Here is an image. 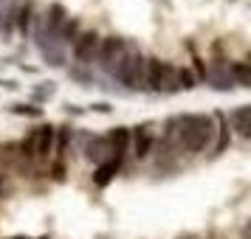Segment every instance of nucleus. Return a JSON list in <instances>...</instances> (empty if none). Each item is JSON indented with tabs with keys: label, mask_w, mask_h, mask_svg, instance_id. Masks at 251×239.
<instances>
[{
	"label": "nucleus",
	"mask_w": 251,
	"mask_h": 239,
	"mask_svg": "<svg viewBox=\"0 0 251 239\" xmlns=\"http://www.w3.org/2000/svg\"><path fill=\"white\" fill-rule=\"evenodd\" d=\"M178 118V132H175V144L178 149H186L189 155L203 152L212 138H215V118L203 113H186L175 115Z\"/></svg>",
	"instance_id": "f257e3e1"
},
{
	"label": "nucleus",
	"mask_w": 251,
	"mask_h": 239,
	"mask_svg": "<svg viewBox=\"0 0 251 239\" xmlns=\"http://www.w3.org/2000/svg\"><path fill=\"white\" fill-rule=\"evenodd\" d=\"M113 79L125 87V90H147V57L141 54L136 43L127 40V48L119 65L113 70Z\"/></svg>",
	"instance_id": "f03ea898"
},
{
	"label": "nucleus",
	"mask_w": 251,
	"mask_h": 239,
	"mask_svg": "<svg viewBox=\"0 0 251 239\" xmlns=\"http://www.w3.org/2000/svg\"><path fill=\"white\" fill-rule=\"evenodd\" d=\"M127 48V40L119 34H107V37H99V48H96V57H93V65L96 70H102L104 76L113 79V70L119 65V59L125 54Z\"/></svg>",
	"instance_id": "7ed1b4c3"
},
{
	"label": "nucleus",
	"mask_w": 251,
	"mask_h": 239,
	"mask_svg": "<svg viewBox=\"0 0 251 239\" xmlns=\"http://www.w3.org/2000/svg\"><path fill=\"white\" fill-rule=\"evenodd\" d=\"M147 90L150 93H178L175 87V65L167 59L147 57Z\"/></svg>",
	"instance_id": "20e7f679"
},
{
	"label": "nucleus",
	"mask_w": 251,
	"mask_h": 239,
	"mask_svg": "<svg viewBox=\"0 0 251 239\" xmlns=\"http://www.w3.org/2000/svg\"><path fill=\"white\" fill-rule=\"evenodd\" d=\"M96 48H99V31L96 28H82L79 37L71 45V57H74V62L79 68H91L93 57H96Z\"/></svg>",
	"instance_id": "39448f33"
},
{
	"label": "nucleus",
	"mask_w": 251,
	"mask_h": 239,
	"mask_svg": "<svg viewBox=\"0 0 251 239\" xmlns=\"http://www.w3.org/2000/svg\"><path fill=\"white\" fill-rule=\"evenodd\" d=\"M155 124L152 121H144L138 124L136 130H130V147H133V155L138 160H144L152 155V147H155Z\"/></svg>",
	"instance_id": "423d86ee"
},
{
	"label": "nucleus",
	"mask_w": 251,
	"mask_h": 239,
	"mask_svg": "<svg viewBox=\"0 0 251 239\" xmlns=\"http://www.w3.org/2000/svg\"><path fill=\"white\" fill-rule=\"evenodd\" d=\"M122 163H125L122 155H113V158L102 160V163L96 166V172H93V186H96V189H107V186L113 183V177L122 172Z\"/></svg>",
	"instance_id": "0eeeda50"
},
{
	"label": "nucleus",
	"mask_w": 251,
	"mask_h": 239,
	"mask_svg": "<svg viewBox=\"0 0 251 239\" xmlns=\"http://www.w3.org/2000/svg\"><path fill=\"white\" fill-rule=\"evenodd\" d=\"M82 155H85V160H91V163H102V160L113 158V149H110V144H107V135H91L88 138V144L82 147Z\"/></svg>",
	"instance_id": "6e6552de"
},
{
	"label": "nucleus",
	"mask_w": 251,
	"mask_h": 239,
	"mask_svg": "<svg viewBox=\"0 0 251 239\" xmlns=\"http://www.w3.org/2000/svg\"><path fill=\"white\" fill-rule=\"evenodd\" d=\"M54 152V124L37 127V144H34V160L46 163Z\"/></svg>",
	"instance_id": "1a4fd4ad"
},
{
	"label": "nucleus",
	"mask_w": 251,
	"mask_h": 239,
	"mask_svg": "<svg viewBox=\"0 0 251 239\" xmlns=\"http://www.w3.org/2000/svg\"><path fill=\"white\" fill-rule=\"evenodd\" d=\"M34 14H37V3H34V0H20V6H17V23H14V31L23 37V40H28V37H31Z\"/></svg>",
	"instance_id": "9d476101"
},
{
	"label": "nucleus",
	"mask_w": 251,
	"mask_h": 239,
	"mask_svg": "<svg viewBox=\"0 0 251 239\" xmlns=\"http://www.w3.org/2000/svg\"><path fill=\"white\" fill-rule=\"evenodd\" d=\"M17 6H20V0H3V25H0V43H12L14 23H17Z\"/></svg>",
	"instance_id": "9b49d317"
},
{
	"label": "nucleus",
	"mask_w": 251,
	"mask_h": 239,
	"mask_svg": "<svg viewBox=\"0 0 251 239\" xmlns=\"http://www.w3.org/2000/svg\"><path fill=\"white\" fill-rule=\"evenodd\" d=\"M206 82H209V87L217 93H231L234 90V82L228 79L226 73V65H215V68H206Z\"/></svg>",
	"instance_id": "f8f14e48"
},
{
	"label": "nucleus",
	"mask_w": 251,
	"mask_h": 239,
	"mask_svg": "<svg viewBox=\"0 0 251 239\" xmlns=\"http://www.w3.org/2000/svg\"><path fill=\"white\" fill-rule=\"evenodd\" d=\"M212 118H215V135H217V144H215V149H212V158H220V155H223V152H226L228 149V144H231V132H228V121H226V115L220 113V110H217L215 115H212Z\"/></svg>",
	"instance_id": "ddd939ff"
},
{
	"label": "nucleus",
	"mask_w": 251,
	"mask_h": 239,
	"mask_svg": "<svg viewBox=\"0 0 251 239\" xmlns=\"http://www.w3.org/2000/svg\"><path fill=\"white\" fill-rule=\"evenodd\" d=\"M79 31H82V20L68 14V17H65V23H62V28H59V37H57L59 48H62V51H68V48L74 45V40L79 37Z\"/></svg>",
	"instance_id": "4468645a"
},
{
	"label": "nucleus",
	"mask_w": 251,
	"mask_h": 239,
	"mask_svg": "<svg viewBox=\"0 0 251 239\" xmlns=\"http://www.w3.org/2000/svg\"><path fill=\"white\" fill-rule=\"evenodd\" d=\"M226 73H228V79L234 82V87H251V68H249V62H243V59L228 62Z\"/></svg>",
	"instance_id": "2eb2a0df"
},
{
	"label": "nucleus",
	"mask_w": 251,
	"mask_h": 239,
	"mask_svg": "<svg viewBox=\"0 0 251 239\" xmlns=\"http://www.w3.org/2000/svg\"><path fill=\"white\" fill-rule=\"evenodd\" d=\"M71 141H74V127L71 124L54 127V152H57V160H65Z\"/></svg>",
	"instance_id": "dca6fc26"
},
{
	"label": "nucleus",
	"mask_w": 251,
	"mask_h": 239,
	"mask_svg": "<svg viewBox=\"0 0 251 239\" xmlns=\"http://www.w3.org/2000/svg\"><path fill=\"white\" fill-rule=\"evenodd\" d=\"M249 115H251V104H240L237 110L228 113L226 121L234 124V130L240 132V138H251V127H249Z\"/></svg>",
	"instance_id": "f3484780"
},
{
	"label": "nucleus",
	"mask_w": 251,
	"mask_h": 239,
	"mask_svg": "<svg viewBox=\"0 0 251 239\" xmlns=\"http://www.w3.org/2000/svg\"><path fill=\"white\" fill-rule=\"evenodd\" d=\"M107 144L113 149V155H122L125 158L127 152H130V130L127 127H116L113 132L107 135Z\"/></svg>",
	"instance_id": "a211bd4d"
},
{
	"label": "nucleus",
	"mask_w": 251,
	"mask_h": 239,
	"mask_svg": "<svg viewBox=\"0 0 251 239\" xmlns=\"http://www.w3.org/2000/svg\"><path fill=\"white\" fill-rule=\"evenodd\" d=\"M40 57L51 68H65V62H68V54L62 48H46V51H40Z\"/></svg>",
	"instance_id": "6ab92c4d"
},
{
	"label": "nucleus",
	"mask_w": 251,
	"mask_h": 239,
	"mask_svg": "<svg viewBox=\"0 0 251 239\" xmlns=\"http://www.w3.org/2000/svg\"><path fill=\"white\" fill-rule=\"evenodd\" d=\"M195 82H198V76L189 68H175V87L178 90H192V87H198Z\"/></svg>",
	"instance_id": "aec40b11"
},
{
	"label": "nucleus",
	"mask_w": 251,
	"mask_h": 239,
	"mask_svg": "<svg viewBox=\"0 0 251 239\" xmlns=\"http://www.w3.org/2000/svg\"><path fill=\"white\" fill-rule=\"evenodd\" d=\"M9 113H12V115H25V118H43V107L17 102V104H9Z\"/></svg>",
	"instance_id": "412c9836"
},
{
	"label": "nucleus",
	"mask_w": 251,
	"mask_h": 239,
	"mask_svg": "<svg viewBox=\"0 0 251 239\" xmlns=\"http://www.w3.org/2000/svg\"><path fill=\"white\" fill-rule=\"evenodd\" d=\"M54 93H57V82H40L34 90H31V99H34V104H43V102H48Z\"/></svg>",
	"instance_id": "4be33fe9"
},
{
	"label": "nucleus",
	"mask_w": 251,
	"mask_h": 239,
	"mask_svg": "<svg viewBox=\"0 0 251 239\" xmlns=\"http://www.w3.org/2000/svg\"><path fill=\"white\" fill-rule=\"evenodd\" d=\"M34 144H37V127L20 141V158L23 160H34Z\"/></svg>",
	"instance_id": "5701e85b"
},
{
	"label": "nucleus",
	"mask_w": 251,
	"mask_h": 239,
	"mask_svg": "<svg viewBox=\"0 0 251 239\" xmlns=\"http://www.w3.org/2000/svg\"><path fill=\"white\" fill-rule=\"evenodd\" d=\"M68 76H71L74 82H79L82 87H88V85H96V76H93L88 68H79V65H76V68H68Z\"/></svg>",
	"instance_id": "b1692460"
},
{
	"label": "nucleus",
	"mask_w": 251,
	"mask_h": 239,
	"mask_svg": "<svg viewBox=\"0 0 251 239\" xmlns=\"http://www.w3.org/2000/svg\"><path fill=\"white\" fill-rule=\"evenodd\" d=\"M85 110H91V113H99V115H110V113H113V107H110L107 102H93L91 107H85Z\"/></svg>",
	"instance_id": "393cba45"
},
{
	"label": "nucleus",
	"mask_w": 251,
	"mask_h": 239,
	"mask_svg": "<svg viewBox=\"0 0 251 239\" xmlns=\"http://www.w3.org/2000/svg\"><path fill=\"white\" fill-rule=\"evenodd\" d=\"M51 177H54L57 183L65 180V160H57V163L51 166Z\"/></svg>",
	"instance_id": "a878e982"
},
{
	"label": "nucleus",
	"mask_w": 251,
	"mask_h": 239,
	"mask_svg": "<svg viewBox=\"0 0 251 239\" xmlns=\"http://www.w3.org/2000/svg\"><path fill=\"white\" fill-rule=\"evenodd\" d=\"M62 110H65V115H85L88 113V110H85V107H79V104H65V107H62Z\"/></svg>",
	"instance_id": "bb28decb"
},
{
	"label": "nucleus",
	"mask_w": 251,
	"mask_h": 239,
	"mask_svg": "<svg viewBox=\"0 0 251 239\" xmlns=\"http://www.w3.org/2000/svg\"><path fill=\"white\" fill-rule=\"evenodd\" d=\"M0 87H3V90H17L20 85H17L14 79H3V76H0Z\"/></svg>",
	"instance_id": "cd10ccee"
},
{
	"label": "nucleus",
	"mask_w": 251,
	"mask_h": 239,
	"mask_svg": "<svg viewBox=\"0 0 251 239\" xmlns=\"http://www.w3.org/2000/svg\"><path fill=\"white\" fill-rule=\"evenodd\" d=\"M0 25H3V0H0Z\"/></svg>",
	"instance_id": "c85d7f7f"
},
{
	"label": "nucleus",
	"mask_w": 251,
	"mask_h": 239,
	"mask_svg": "<svg viewBox=\"0 0 251 239\" xmlns=\"http://www.w3.org/2000/svg\"><path fill=\"white\" fill-rule=\"evenodd\" d=\"M12 239H31V237H25V234H17V237H12Z\"/></svg>",
	"instance_id": "c756f323"
},
{
	"label": "nucleus",
	"mask_w": 251,
	"mask_h": 239,
	"mask_svg": "<svg viewBox=\"0 0 251 239\" xmlns=\"http://www.w3.org/2000/svg\"><path fill=\"white\" fill-rule=\"evenodd\" d=\"M40 239H48V237H40Z\"/></svg>",
	"instance_id": "7c9ffc66"
},
{
	"label": "nucleus",
	"mask_w": 251,
	"mask_h": 239,
	"mask_svg": "<svg viewBox=\"0 0 251 239\" xmlns=\"http://www.w3.org/2000/svg\"><path fill=\"white\" fill-rule=\"evenodd\" d=\"M0 152H3V147H0Z\"/></svg>",
	"instance_id": "2f4dec72"
}]
</instances>
